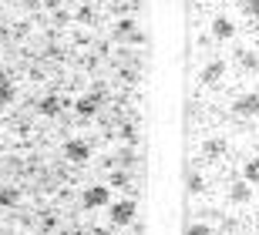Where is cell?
I'll list each match as a JSON object with an SVG mask.
<instances>
[{
  "mask_svg": "<svg viewBox=\"0 0 259 235\" xmlns=\"http://www.w3.org/2000/svg\"><path fill=\"white\" fill-rule=\"evenodd\" d=\"M246 178H249L252 185H259V158H256V161H249V165H246Z\"/></svg>",
  "mask_w": 259,
  "mask_h": 235,
  "instance_id": "cell-2",
  "label": "cell"
},
{
  "mask_svg": "<svg viewBox=\"0 0 259 235\" xmlns=\"http://www.w3.org/2000/svg\"><path fill=\"white\" fill-rule=\"evenodd\" d=\"M236 111L239 114H259V94H246L236 101Z\"/></svg>",
  "mask_w": 259,
  "mask_h": 235,
  "instance_id": "cell-1",
  "label": "cell"
},
{
  "mask_svg": "<svg viewBox=\"0 0 259 235\" xmlns=\"http://www.w3.org/2000/svg\"><path fill=\"white\" fill-rule=\"evenodd\" d=\"M189 235H209V228H192Z\"/></svg>",
  "mask_w": 259,
  "mask_h": 235,
  "instance_id": "cell-3",
  "label": "cell"
}]
</instances>
